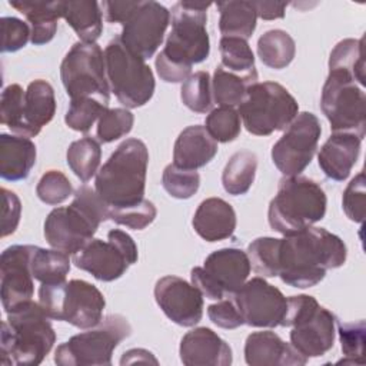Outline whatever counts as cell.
I'll use <instances>...</instances> for the list:
<instances>
[{"label":"cell","mask_w":366,"mask_h":366,"mask_svg":"<svg viewBox=\"0 0 366 366\" xmlns=\"http://www.w3.org/2000/svg\"><path fill=\"white\" fill-rule=\"evenodd\" d=\"M346 256V244L339 236L310 226L280 240L277 276L292 287H312L325 279L327 270L343 266Z\"/></svg>","instance_id":"1"},{"label":"cell","mask_w":366,"mask_h":366,"mask_svg":"<svg viewBox=\"0 0 366 366\" xmlns=\"http://www.w3.org/2000/svg\"><path fill=\"white\" fill-rule=\"evenodd\" d=\"M210 6L212 3L203 1H177L172 7V30L154 60L156 71L163 81L183 83L190 77L192 66L209 57L206 21Z\"/></svg>","instance_id":"2"},{"label":"cell","mask_w":366,"mask_h":366,"mask_svg":"<svg viewBox=\"0 0 366 366\" xmlns=\"http://www.w3.org/2000/svg\"><path fill=\"white\" fill-rule=\"evenodd\" d=\"M40 303L27 302L7 313L0 333V363L36 366L56 342L54 329Z\"/></svg>","instance_id":"3"},{"label":"cell","mask_w":366,"mask_h":366,"mask_svg":"<svg viewBox=\"0 0 366 366\" xmlns=\"http://www.w3.org/2000/svg\"><path fill=\"white\" fill-rule=\"evenodd\" d=\"M110 219V206L87 184L74 192L73 202L53 209L44 220L47 243L67 254H74L97 232L100 223Z\"/></svg>","instance_id":"4"},{"label":"cell","mask_w":366,"mask_h":366,"mask_svg":"<svg viewBox=\"0 0 366 366\" xmlns=\"http://www.w3.org/2000/svg\"><path fill=\"white\" fill-rule=\"evenodd\" d=\"M149 150L140 139H126L96 173L94 190L110 207L144 199Z\"/></svg>","instance_id":"5"},{"label":"cell","mask_w":366,"mask_h":366,"mask_svg":"<svg viewBox=\"0 0 366 366\" xmlns=\"http://www.w3.org/2000/svg\"><path fill=\"white\" fill-rule=\"evenodd\" d=\"M326 206L327 197L319 183L300 174L285 176L270 200L267 220L273 230L290 236L320 222Z\"/></svg>","instance_id":"6"},{"label":"cell","mask_w":366,"mask_h":366,"mask_svg":"<svg viewBox=\"0 0 366 366\" xmlns=\"http://www.w3.org/2000/svg\"><path fill=\"white\" fill-rule=\"evenodd\" d=\"M39 303L50 319L67 322L79 329H92L103 319L106 300L92 283L73 279L44 285L39 289Z\"/></svg>","instance_id":"7"},{"label":"cell","mask_w":366,"mask_h":366,"mask_svg":"<svg viewBox=\"0 0 366 366\" xmlns=\"http://www.w3.org/2000/svg\"><path fill=\"white\" fill-rule=\"evenodd\" d=\"M104 61L110 90L126 109L149 103L156 89L153 71L144 59L126 47L120 36L107 43Z\"/></svg>","instance_id":"8"},{"label":"cell","mask_w":366,"mask_h":366,"mask_svg":"<svg viewBox=\"0 0 366 366\" xmlns=\"http://www.w3.org/2000/svg\"><path fill=\"white\" fill-rule=\"evenodd\" d=\"M242 124L254 136L285 130L297 116L299 104L286 87L276 81L253 83L237 109Z\"/></svg>","instance_id":"9"},{"label":"cell","mask_w":366,"mask_h":366,"mask_svg":"<svg viewBox=\"0 0 366 366\" xmlns=\"http://www.w3.org/2000/svg\"><path fill=\"white\" fill-rule=\"evenodd\" d=\"M130 333L132 326L124 316L107 315L94 329L74 335L59 345L54 363L59 366H109L114 349Z\"/></svg>","instance_id":"10"},{"label":"cell","mask_w":366,"mask_h":366,"mask_svg":"<svg viewBox=\"0 0 366 366\" xmlns=\"http://www.w3.org/2000/svg\"><path fill=\"white\" fill-rule=\"evenodd\" d=\"M60 77L70 100L94 97L109 104L110 86L104 53L97 43H74L60 64Z\"/></svg>","instance_id":"11"},{"label":"cell","mask_w":366,"mask_h":366,"mask_svg":"<svg viewBox=\"0 0 366 366\" xmlns=\"http://www.w3.org/2000/svg\"><path fill=\"white\" fill-rule=\"evenodd\" d=\"M320 109L333 132L365 137L366 96L355 79L339 70H329L322 89Z\"/></svg>","instance_id":"12"},{"label":"cell","mask_w":366,"mask_h":366,"mask_svg":"<svg viewBox=\"0 0 366 366\" xmlns=\"http://www.w3.org/2000/svg\"><path fill=\"white\" fill-rule=\"evenodd\" d=\"M137 259V244L130 234L120 229H112L107 233V240L92 239L73 254L74 266L100 282H113L122 277Z\"/></svg>","instance_id":"13"},{"label":"cell","mask_w":366,"mask_h":366,"mask_svg":"<svg viewBox=\"0 0 366 366\" xmlns=\"http://www.w3.org/2000/svg\"><path fill=\"white\" fill-rule=\"evenodd\" d=\"M250 260L244 250L224 247L212 252L202 267L190 272L192 285L212 300H220L234 293L250 274Z\"/></svg>","instance_id":"14"},{"label":"cell","mask_w":366,"mask_h":366,"mask_svg":"<svg viewBox=\"0 0 366 366\" xmlns=\"http://www.w3.org/2000/svg\"><path fill=\"white\" fill-rule=\"evenodd\" d=\"M322 134L316 114L297 113L283 136L272 147L273 164L285 176H299L312 162Z\"/></svg>","instance_id":"15"},{"label":"cell","mask_w":366,"mask_h":366,"mask_svg":"<svg viewBox=\"0 0 366 366\" xmlns=\"http://www.w3.org/2000/svg\"><path fill=\"white\" fill-rule=\"evenodd\" d=\"M239 307L244 325L253 327L280 326L287 306V297L262 276L246 280L230 295Z\"/></svg>","instance_id":"16"},{"label":"cell","mask_w":366,"mask_h":366,"mask_svg":"<svg viewBox=\"0 0 366 366\" xmlns=\"http://www.w3.org/2000/svg\"><path fill=\"white\" fill-rule=\"evenodd\" d=\"M170 23V11L154 0L140 1V6L123 24L122 41L142 59H150L160 47Z\"/></svg>","instance_id":"17"},{"label":"cell","mask_w":366,"mask_h":366,"mask_svg":"<svg viewBox=\"0 0 366 366\" xmlns=\"http://www.w3.org/2000/svg\"><path fill=\"white\" fill-rule=\"evenodd\" d=\"M31 250L33 244H13L0 256V297L6 313L30 302L34 295Z\"/></svg>","instance_id":"18"},{"label":"cell","mask_w":366,"mask_h":366,"mask_svg":"<svg viewBox=\"0 0 366 366\" xmlns=\"http://www.w3.org/2000/svg\"><path fill=\"white\" fill-rule=\"evenodd\" d=\"M154 299L162 312L176 325L192 327L203 317V295L179 276H163L154 285Z\"/></svg>","instance_id":"19"},{"label":"cell","mask_w":366,"mask_h":366,"mask_svg":"<svg viewBox=\"0 0 366 366\" xmlns=\"http://www.w3.org/2000/svg\"><path fill=\"white\" fill-rule=\"evenodd\" d=\"M335 315L319 305L292 326L290 345L307 359L320 357L335 345Z\"/></svg>","instance_id":"20"},{"label":"cell","mask_w":366,"mask_h":366,"mask_svg":"<svg viewBox=\"0 0 366 366\" xmlns=\"http://www.w3.org/2000/svg\"><path fill=\"white\" fill-rule=\"evenodd\" d=\"M179 355L186 366H229L233 362L229 343L209 327L187 332L180 340Z\"/></svg>","instance_id":"21"},{"label":"cell","mask_w":366,"mask_h":366,"mask_svg":"<svg viewBox=\"0 0 366 366\" xmlns=\"http://www.w3.org/2000/svg\"><path fill=\"white\" fill-rule=\"evenodd\" d=\"M244 360L249 366H300L307 357L272 330L253 332L244 342Z\"/></svg>","instance_id":"22"},{"label":"cell","mask_w":366,"mask_h":366,"mask_svg":"<svg viewBox=\"0 0 366 366\" xmlns=\"http://www.w3.org/2000/svg\"><path fill=\"white\" fill-rule=\"evenodd\" d=\"M362 139L353 133L333 132L320 147L317 163L332 180L343 182L349 177L360 154Z\"/></svg>","instance_id":"23"},{"label":"cell","mask_w":366,"mask_h":366,"mask_svg":"<svg viewBox=\"0 0 366 366\" xmlns=\"http://www.w3.org/2000/svg\"><path fill=\"white\" fill-rule=\"evenodd\" d=\"M236 212L220 197L204 199L194 212L192 224L206 242H219L230 237L236 229Z\"/></svg>","instance_id":"24"},{"label":"cell","mask_w":366,"mask_h":366,"mask_svg":"<svg viewBox=\"0 0 366 366\" xmlns=\"http://www.w3.org/2000/svg\"><path fill=\"white\" fill-rule=\"evenodd\" d=\"M217 153V142L204 126L193 124L180 132L173 147V164L182 169L197 170L213 160Z\"/></svg>","instance_id":"25"},{"label":"cell","mask_w":366,"mask_h":366,"mask_svg":"<svg viewBox=\"0 0 366 366\" xmlns=\"http://www.w3.org/2000/svg\"><path fill=\"white\" fill-rule=\"evenodd\" d=\"M56 113V97L51 84L43 79L29 83L24 93L23 129L20 136L34 137L51 122Z\"/></svg>","instance_id":"26"},{"label":"cell","mask_w":366,"mask_h":366,"mask_svg":"<svg viewBox=\"0 0 366 366\" xmlns=\"http://www.w3.org/2000/svg\"><path fill=\"white\" fill-rule=\"evenodd\" d=\"M36 144L26 136L0 134V176L9 182L24 180L36 163Z\"/></svg>","instance_id":"27"},{"label":"cell","mask_w":366,"mask_h":366,"mask_svg":"<svg viewBox=\"0 0 366 366\" xmlns=\"http://www.w3.org/2000/svg\"><path fill=\"white\" fill-rule=\"evenodd\" d=\"M11 7L26 16L34 46L53 40L57 31V20L63 17V1H9Z\"/></svg>","instance_id":"28"},{"label":"cell","mask_w":366,"mask_h":366,"mask_svg":"<svg viewBox=\"0 0 366 366\" xmlns=\"http://www.w3.org/2000/svg\"><path fill=\"white\" fill-rule=\"evenodd\" d=\"M216 7L220 14L219 30L223 34L222 37H240L244 40L252 37L257 21L253 1H219Z\"/></svg>","instance_id":"29"},{"label":"cell","mask_w":366,"mask_h":366,"mask_svg":"<svg viewBox=\"0 0 366 366\" xmlns=\"http://www.w3.org/2000/svg\"><path fill=\"white\" fill-rule=\"evenodd\" d=\"M63 19L80 41L96 43L103 30V11L97 1H63Z\"/></svg>","instance_id":"30"},{"label":"cell","mask_w":366,"mask_h":366,"mask_svg":"<svg viewBox=\"0 0 366 366\" xmlns=\"http://www.w3.org/2000/svg\"><path fill=\"white\" fill-rule=\"evenodd\" d=\"M257 170V157L250 150H239L230 156L223 173V189L232 196H240L249 192L254 182Z\"/></svg>","instance_id":"31"},{"label":"cell","mask_w":366,"mask_h":366,"mask_svg":"<svg viewBox=\"0 0 366 366\" xmlns=\"http://www.w3.org/2000/svg\"><path fill=\"white\" fill-rule=\"evenodd\" d=\"M257 54L264 66L280 70L287 67L295 59L296 43L285 30H267L257 40Z\"/></svg>","instance_id":"32"},{"label":"cell","mask_w":366,"mask_h":366,"mask_svg":"<svg viewBox=\"0 0 366 366\" xmlns=\"http://www.w3.org/2000/svg\"><path fill=\"white\" fill-rule=\"evenodd\" d=\"M30 267L33 277L44 285L61 283L70 272V257L57 249L33 246Z\"/></svg>","instance_id":"33"},{"label":"cell","mask_w":366,"mask_h":366,"mask_svg":"<svg viewBox=\"0 0 366 366\" xmlns=\"http://www.w3.org/2000/svg\"><path fill=\"white\" fill-rule=\"evenodd\" d=\"M256 81L257 79L236 74L220 64L216 67L212 79L213 100L219 106H239L243 102L247 89Z\"/></svg>","instance_id":"34"},{"label":"cell","mask_w":366,"mask_h":366,"mask_svg":"<svg viewBox=\"0 0 366 366\" xmlns=\"http://www.w3.org/2000/svg\"><path fill=\"white\" fill-rule=\"evenodd\" d=\"M100 159V143L90 136H84L70 143L66 153L69 167L84 183L89 182L99 172Z\"/></svg>","instance_id":"35"},{"label":"cell","mask_w":366,"mask_h":366,"mask_svg":"<svg viewBox=\"0 0 366 366\" xmlns=\"http://www.w3.org/2000/svg\"><path fill=\"white\" fill-rule=\"evenodd\" d=\"M329 70H339L350 74L355 81L365 86V57L363 37L340 40L330 53Z\"/></svg>","instance_id":"36"},{"label":"cell","mask_w":366,"mask_h":366,"mask_svg":"<svg viewBox=\"0 0 366 366\" xmlns=\"http://www.w3.org/2000/svg\"><path fill=\"white\" fill-rule=\"evenodd\" d=\"M222 66L236 74L257 79L254 54L247 40L240 37H222L219 41Z\"/></svg>","instance_id":"37"},{"label":"cell","mask_w":366,"mask_h":366,"mask_svg":"<svg viewBox=\"0 0 366 366\" xmlns=\"http://www.w3.org/2000/svg\"><path fill=\"white\" fill-rule=\"evenodd\" d=\"M280 240L276 237H257L247 246L250 267L263 277H274L279 274V249Z\"/></svg>","instance_id":"38"},{"label":"cell","mask_w":366,"mask_h":366,"mask_svg":"<svg viewBox=\"0 0 366 366\" xmlns=\"http://www.w3.org/2000/svg\"><path fill=\"white\" fill-rule=\"evenodd\" d=\"M180 99L183 104L196 113H207L212 110V79L207 71H196L182 83Z\"/></svg>","instance_id":"39"},{"label":"cell","mask_w":366,"mask_h":366,"mask_svg":"<svg viewBox=\"0 0 366 366\" xmlns=\"http://www.w3.org/2000/svg\"><path fill=\"white\" fill-rule=\"evenodd\" d=\"M204 129L217 143H229L240 134L242 119L234 107L219 106L207 114Z\"/></svg>","instance_id":"40"},{"label":"cell","mask_w":366,"mask_h":366,"mask_svg":"<svg viewBox=\"0 0 366 366\" xmlns=\"http://www.w3.org/2000/svg\"><path fill=\"white\" fill-rule=\"evenodd\" d=\"M109 107L94 97H79L70 100V106L66 112L64 122L66 124L76 130L86 133L92 129L96 120L107 110Z\"/></svg>","instance_id":"41"},{"label":"cell","mask_w":366,"mask_h":366,"mask_svg":"<svg viewBox=\"0 0 366 366\" xmlns=\"http://www.w3.org/2000/svg\"><path fill=\"white\" fill-rule=\"evenodd\" d=\"M365 320H357L352 323L340 322L337 325L339 340L345 359L337 363L343 365H363L365 363Z\"/></svg>","instance_id":"42"},{"label":"cell","mask_w":366,"mask_h":366,"mask_svg":"<svg viewBox=\"0 0 366 366\" xmlns=\"http://www.w3.org/2000/svg\"><path fill=\"white\" fill-rule=\"evenodd\" d=\"M162 184L172 197L184 200L190 199L199 190L200 176L196 170L182 169L170 163L163 170Z\"/></svg>","instance_id":"43"},{"label":"cell","mask_w":366,"mask_h":366,"mask_svg":"<svg viewBox=\"0 0 366 366\" xmlns=\"http://www.w3.org/2000/svg\"><path fill=\"white\" fill-rule=\"evenodd\" d=\"M133 123L134 116L130 110L123 107L107 109L97 120V139L102 143H112L130 133Z\"/></svg>","instance_id":"44"},{"label":"cell","mask_w":366,"mask_h":366,"mask_svg":"<svg viewBox=\"0 0 366 366\" xmlns=\"http://www.w3.org/2000/svg\"><path fill=\"white\" fill-rule=\"evenodd\" d=\"M24 93L26 90H23L20 84L13 83L4 87L0 99V120L19 136L23 129Z\"/></svg>","instance_id":"45"},{"label":"cell","mask_w":366,"mask_h":366,"mask_svg":"<svg viewBox=\"0 0 366 366\" xmlns=\"http://www.w3.org/2000/svg\"><path fill=\"white\" fill-rule=\"evenodd\" d=\"M156 214V206L147 199L124 207H110V220L133 230H143L152 224Z\"/></svg>","instance_id":"46"},{"label":"cell","mask_w":366,"mask_h":366,"mask_svg":"<svg viewBox=\"0 0 366 366\" xmlns=\"http://www.w3.org/2000/svg\"><path fill=\"white\" fill-rule=\"evenodd\" d=\"M36 194L43 203L54 206L67 200L73 194V187L64 173L49 170L40 177L36 186Z\"/></svg>","instance_id":"47"},{"label":"cell","mask_w":366,"mask_h":366,"mask_svg":"<svg viewBox=\"0 0 366 366\" xmlns=\"http://www.w3.org/2000/svg\"><path fill=\"white\" fill-rule=\"evenodd\" d=\"M365 197H366V179L365 173H357L346 186L342 197V207L345 214L355 223L365 220Z\"/></svg>","instance_id":"48"},{"label":"cell","mask_w":366,"mask_h":366,"mask_svg":"<svg viewBox=\"0 0 366 366\" xmlns=\"http://www.w3.org/2000/svg\"><path fill=\"white\" fill-rule=\"evenodd\" d=\"M1 51L13 53L23 49L31 37V30L27 23L17 17L1 19Z\"/></svg>","instance_id":"49"},{"label":"cell","mask_w":366,"mask_h":366,"mask_svg":"<svg viewBox=\"0 0 366 366\" xmlns=\"http://www.w3.org/2000/svg\"><path fill=\"white\" fill-rule=\"evenodd\" d=\"M207 316L212 323L222 329H236L244 325L242 313L230 295L210 305L207 307Z\"/></svg>","instance_id":"50"},{"label":"cell","mask_w":366,"mask_h":366,"mask_svg":"<svg viewBox=\"0 0 366 366\" xmlns=\"http://www.w3.org/2000/svg\"><path fill=\"white\" fill-rule=\"evenodd\" d=\"M3 194V209H1V237L10 236L16 232L20 214H21V203L17 194L6 187L1 189Z\"/></svg>","instance_id":"51"},{"label":"cell","mask_w":366,"mask_h":366,"mask_svg":"<svg viewBox=\"0 0 366 366\" xmlns=\"http://www.w3.org/2000/svg\"><path fill=\"white\" fill-rule=\"evenodd\" d=\"M102 6L106 21L124 24L140 6V1H103Z\"/></svg>","instance_id":"52"},{"label":"cell","mask_w":366,"mask_h":366,"mask_svg":"<svg viewBox=\"0 0 366 366\" xmlns=\"http://www.w3.org/2000/svg\"><path fill=\"white\" fill-rule=\"evenodd\" d=\"M257 17L263 20H276L285 17L287 3L285 1H253Z\"/></svg>","instance_id":"53"},{"label":"cell","mask_w":366,"mask_h":366,"mask_svg":"<svg viewBox=\"0 0 366 366\" xmlns=\"http://www.w3.org/2000/svg\"><path fill=\"white\" fill-rule=\"evenodd\" d=\"M136 362H152L157 363V359L153 357V355L149 350L144 349H132L123 353L120 359V365H127V363H136Z\"/></svg>","instance_id":"54"}]
</instances>
